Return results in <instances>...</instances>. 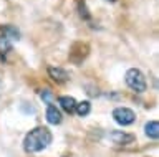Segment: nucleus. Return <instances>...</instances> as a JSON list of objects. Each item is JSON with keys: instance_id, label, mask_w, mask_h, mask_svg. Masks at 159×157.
Returning a JSON list of instances; mask_svg holds the SVG:
<instances>
[{"instance_id": "1", "label": "nucleus", "mask_w": 159, "mask_h": 157, "mask_svg": "<svg viewBox=\"0 0 159 157\" xmlns=\"http://www.w3.org/2000/svg\"><path fill=\"white\" fill-rule=\"evenodd\" d=\"M52 132H50L47 127L40 126V127H35L25 136L23 139V149L28 152V154H35V152H40L43 149L52 144Z\"/></svg>"}, {"instance_id": "2", "label": "nucleus", "mask_w": 159, "mask_h": 157, "mask_svg": "<svg viewBox=\"0 0 159 157\" xmlns=\"http://www.w3.org/2000/svg\"><path fill=\"white\" fill-rule=\"evenodd\" d=\"M124 80H126V85L131 88L133 91H136V93H144V91H146V88H148L146 78H144V75L139 70H136V68L128 70Z\"/></svg>"}, {"instance_id": "3", "label": "nucleus", "mask_w": 159, "mask_h": 157, "mask_svg": "<svg viewBox=\"0 0 159 157\" xmlns=\"http://www.w3.org/2000/svg\"><path fill=\"white\" fill-rule=\"evenodd\" d=\"M113 117L118 124L131 126L134 122V119H136V114H134V111L129 109V107H116V109L113 111Z\"/></svg>"}, {"instance_id": "4", "label": "nucleus", "mask_w": 159, "mask_h": 157, "mask_svg": "<svg viewBox=\"0 0 159 157\" xmlns=\"http://www.w3.org/2000/svg\"><path fill=\"white\" fill-rule=\"evenodd\" d=\"M88 50H89V46L86 43H80V41L75 43L71 46V50H70V60L73 63H76V65H80L88 56Z\"/></svg>"}, {"instance_id": "5", "label": "nucleus", "mask_w": 159, "mask_h": 157, "mask_svg": "<svg viewBox=\"0 0 159 157\" xmlns=\"http://www.w3.org/2000/svg\"><path fill=\"white\" fill-rule=\"evenodd\" d=\"M109 139H111L114 144H118V146H126V144L134 142V136L133 134H126V132H123V131H114V132L109 134Z\"/></svg>"}, {"instance_id": "6", "label": "nucleus", "mask_w": 159, "mask_h": 157, "mask_svg": "<svg viewBox=\"0 0 159 157\" xmlns=\"http://www.w3.org/2000/svg\"><path fill=\"white\" fill-rule=\"evenodd\" d=\"M48 75H50V78H52L53 81H57V83H66L70 80V75L63 70V68L50 66L48 68Z\"/></svg>"}, {"instance_id": "7", "label": "nucleus", "mask_w": 159, "mask_h": 157, "mask_svg": "<svg viewBox=\"0 0 159 157\" xmlns=\"http://www.w3.org/2000/svg\"><path fill=\"white\" fill-rule=\"evenodd\" d=\"M47 121L50 124H60L61 122V112L57 109V106L50 104L47 107Z\"/></svg>"}, {"instance_id": "8", "label": "nucleus", "mask_w": 159, "mask_h": 157, "mask_svg": "<svg viewBox=\"0 0 159 157\" xmlns=\"http://www.w3.org/2000/svg\"><path fill=\"white\" fill-rule=\"evenodd\" d=\"M12 51V41H10L8 37L0 35V60H5V56Z\"/></svg>"}, {"instance_id": "9", "label": "nucleus", "mask_w": 159, "mask_h": 157, "mask_svg": "<svg viewBox=\"0 0 159 157\" xmlns=\"http://www.w3.org/2000/svg\"><path fill=\"white\" fill-rule=\"evenodd\" d=\"M58 101H60L61 107L68 112V114L75 112V107H76V101H75V98H71V96H60Z\"/></svg>"}, {"instance_id": "10", "label": "nucleus", "mask_w": 159, "mask_h": 157, "mask_svg": "<svg viewBox=\"0 0 159 157\" xmlns=\"http://www.w3.org/2000/svg\"><path fill=\"white\" fill-rule=\"evenodd\" d=\"M144 132L149 139H157L159 137V122L157 121H149L146 126H144Z\"/></svg>"}, {"instance_id": "11", "label": "nucleus", "mask_w": 159, "mask_h": 157, "mask_svg": "<svg viewBox=\"0 0 159 157\" xmlns=\"http://www.w3.org/2000/svg\"><path fill=\"white\" fill-rule=\"evenodd\" d=\"M75 111L78 112V116H88L89 111H91V104H89V101H81V102H76V107H75Z\"/></svg>"}, {"instance_id": "12", "label": "nucleus", "mask_w": 159, "mask_h": 157, "mask_svg": "<svg viewBox=\"0 0 159 157\" xmlns=\"http://www.w3.org/2000/svg\"><path fill=\"white\" fill-rule=\"evenodd\" d=\"M78 10H80V17H81L83 20H86V22L91 20V15H89V12H88V7H86V3H84L83 0H78Z\"/></svg>"}, {"instance_id": "13", "label": "nucleus", "mask_w": 159, "mask_h": 157, "mask_svg": "<svg viewBox=\"0 0 159 157\" xmlns=\"http://www.w3.org/2000/svg\"><path fill=\"white\" fill-rule=\"evenodd\" d=\"M40 96H42V99L47 102V104H53V94H52V91L50 89H43L42 93H40Z\"/></svg>"}, {"instance_id": "14", "label": "nucleus", "mask_w": 159, "mask_h": 157, "mask_svg": "<svg viewBox=\"0 0 159 157\" xmlns=\"http://www.w3.org/2000/svg\"><path fill=\"white\" fill-rule=\"evenodd\" d=\"M106 2H116V0H106Z\"/></svg>"}]
</instances>
